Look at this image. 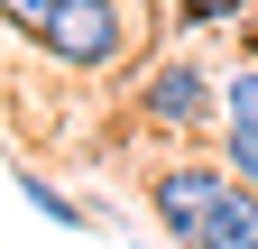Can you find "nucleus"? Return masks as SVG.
Returning <instances> with one entry per match:
<instances>
[{"instance_id": "2", "label": "nucleus", "mask_w": 258, "mask_h": 249, "mask_svg": "<svg viewBox=\"0 0 258 249\" xmlns=\"http://www.w3.org/2000/svg\"><path fill=\"white\" fill-rule=\"evenodd\" d=\"M139 120L148 130H166V139H203L221 130V74L212 65H194V55H157V65L139 74Z\"/></svg>"}, {"instance_id": "1", "label": "nucleus", "mask_w": 258, "mask_h": 249, "mask_svg": "<svg viewBox=\"0 0 258 249\" xmlns=\"http://www.w3.org/2000/svg\"><path fill=\"white\" fill-rule=\"evenodd\" d=\"M28 46H37L46 65H64V74H111V65H129V46H139V10H129V0H74V10H55Z\"/></svg>"}, {"instance_id": "7", "label": "nucleus", "mask_w": 258, "mask_h": 249, "mask_svg": "<svg viewBox=\"0 0 258 249\" xmlns=\"http://www.w3.org/2000/svg\"><path fill=\"white\" fill-rule=\"evenodd\" d=\"M175 10V28H231V19H249V0H166Z\"/></svg>"}, {"instance_id": "8", "label": "nucleus", "mask_w": 258, "mask_h": 249, "mask_svg": "<svg viewBox=\"0 0 258 249\" xmlns=\"http://www.w3.org/2000/svg\"><path fill=\"white\" fill-rule=\"evenodd\" d=\"M55 10H74V0H0V28H19V37H37Z\"/></svg>"}, {"instance_id": "4", "label": "nucleus", "mask_w": 258, "mask_h": 249, "mask_svg": "<svg viewBox=\"0 0 258 249\" xmlns=\"http://www.w3.org/2000/svg\"><path fill=\"white\" fill-rule=\"evenodd\" d=\"M19 203L37 212V222H55V231H102V203L64 194V184H55V175H37V166H19Z\"/></svg>"}, {"instance_id": "5", "label": "nucleus", "mask_w": 258, "mask_h": 249, "mask_svg": "<svg viewBox=\"0 0 258 249\" xmlns=\"http://www.w3.org/2000/svg\"><path fill=\"white\" fill-rule=\"evenodd\" d=\"M194 249H258V184H231L221 194V212L203 222V240Z\"/></svg>"}, {"instance_id": "3", "label": "nucleus", "mask_w": 258, "mask_h": 249, "mask_svg": "<svg viewBox=\"0 0 258 249\" xmlns=\"http://www.w3.org/2000/svg\"><path fill=\"white\" fill-rule=\"evenodd\" d=\"M231 184H240V175L221 166V157H166V166H148V212H157V231H166L175 249H194Z\"/></svg>"}, {"instance_id": "9", "label": "nucleus", "mask_w": 258, "mask_h": 249, "mask_svg": "<svg viewBox=\"0 0 258 249\" xmlns=\"http://www.w3.org/2000/svg\"><path fill=\"white\" fill-rule=\"evenodd\" d=\"M240 37H249V65H258V19H249V28H240Z\"/></svg>"}, {"instance_id": "6", "label": "nucleus", "mask_w": 258, "mask_h": 249, "mask_svg": "<svg viewBox=\"0 0 258 249\" xmlns=\"http://www.w3.org/2000/svg\"><path fill=\"white\" fill-rule=\"evenodd\" d=\"M221 130H240V139H258V65H240L231 83H221Z\"/></svg>"}]
</instances>
